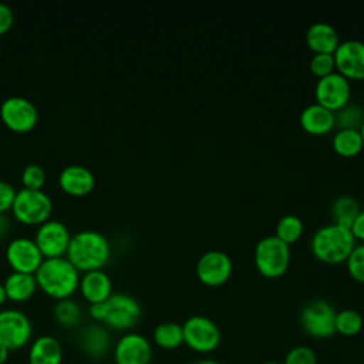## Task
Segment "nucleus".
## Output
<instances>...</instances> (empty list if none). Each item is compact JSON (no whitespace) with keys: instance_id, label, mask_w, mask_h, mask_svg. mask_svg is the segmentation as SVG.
Wrapping results in <instances>:
<instances>
[{"instance_id":"nucleus-1","label":"nucleus","mask_w":364,"mask_h":364,"mask_svg":"<svg viewBox=\"0 0 364 364\" xmlns=\"http://www.w3.org/2000/svg\"><path fill=\"white\" fill-rule=\"evenodd\" d=\"M111 256L108 239L91 229H84L71 236L65 257L78 269V272H91L102 269Z\"/></svg>"},{"instance_id":"nucleus-2","label":"nucleus","mask_w":364,"mask_h":364,"mask_svg":"<svg viewBox=\"0 0 364 364\" xmlns=\"http://www.w3.org/2000/svg\"><path fill=\"white\" fill-rule=\"evenodd\" d=\"M38 289L58 300L70 299L80 284L78 269L65 257L44 259L34 273Z\"/></svg>"},{"instance_id":"nucleus-3","label":"nucleus","mask_w":364,"mask_h":364,"mask_svg":"<svg viewBox=\"0 0 364 364\" xmlns=\"http://www.w3.org/2000/svg\"><path fill=\"white\" fill-rule=\"evenodd\" d=\"M355 245V237L350 228L338 223L320 226L310 239L313 255L324 263L344 262Z\"/></svg>"},{"instance_id":"nucleus-4","label":"nucleus","mask_w":364,"mask_h":364,"mask_svg":"<svg viewBox=\"0 0 364 364\" xmlns=\"http://www.w3.org/2000/svg\"><path fill=\"white\" fill-rule=\"evenodd\" d=\"M290 245L276 235L263 236L255 246V264L266 277L282 276L290 264Z\"/></svg>"},{"instance_id":"nucleus-5","label":"nucleus","mask_w":364,"mask_h":364,"mask_svg":"<svg viewBox=\"0 0 364 364\" xmlns=\"http://www.w3.org/2000/svg\"><path fill=\"white\" fill-rule=\"evenodd\" d=\"M11 212L18 222L40 226L50 219L53 212V200L44 191L21 188L16 192Z\"/></svg>"},{"instance_id":"nucleus-6","label":"nucleus","mask_w":364,"mask_h":364,"mask_svg":"<svg viewBox=\"0 0 364 364\" xmlns=\"http://www.w3.org/2000/svg\"><path fill=\"white\" fill-rule=\"evenodd\" d=\"M336 310L324 299L307 301L300 311V324L306 334L314 338H327L336 333Z\"/></svg>"},{"instance_id":"nucleus-7","label":"nucleus","mask_w":364,"mask_h":364,"mask_svg":"<svg viewBox=\"0 0 364 364\" xmlns=\"http://www.w3.org/2000/svg\"><path fill=\"white\" fill-rule=\"evenodd\" d=\"M141 317V306L135 297L127 293H112L102 301V320L114 330H129Z\"/></svg>"},{"instance_id":"nucleus-8","label":"nucleus","mask_w":364,"mask_h":364,"mask_svg":"<svg viewBox=\"0 0 364 364\" xmlns=\"http://www.w3.org/2000/svg\"><path fill=\"white\" fill-rule=\"evenodd\" d=\"M183 343L196 353H210L220 343L218 324L206 316H192L182 324Z\"/></svg>"},{"instance_id":"nucleus-9","label":"nucleus","mask_w":364,"mask_h":364,"mask_svg":"<svg viewBox=\"0 0 364 364\" xmlns=\"http://www.w3.org/2000/svg\"><path fill=\"white\" fill-rule=\"evenodd\" d=\"M0 118L9 129L14 132H28L37 125L38 111L30 100L11 95L1 102Z\"/></svg>"},{"instance_id":"nucleus-10","label":"nucleus","mask_w":364,"mask_h":364,"mask_svg":"<svg viewBox=\"0 0 364 364\" xmlns=\"http://www.w3.org/2000/svg\"><path fill=\"white\" fill-rule=\"evenodd\" d=\"M33 334L30 318L17 309L0 310V346L7 350L24 347Z\"/></svg>"},{"instance_id":"nucleus-11","label":"nucleus","mask_w":364,"mask_h":364,"mask_svg":"<svg viewBox=\"0 0 364 364\" xmlns=\"http://www.w3.org/2000/svg\"><path fill=\"white\" fill-rule=\"evenodd\" d=\"M71 236L68 228L61 220L48 219L37 228L34 242L44 259L63 257L67 253Z\"/></svg>"},{"instance_id":"nucleus-12","label":"nucleus","mask_w":364,"mask_h":364,"mask_svg":"<svg viewBox=\"0 0 364 364\" xmlns=\"http://www.w3.org/2000/svg\"><path fill=\"white\" fill-rule=\"evenodd\" d=\"M314 97L316 102L334 112L350 101V80L340 74L337 70L324 77H320L314 85Z\"/></svg>"},{"instance_id":"nucleus-13","label":"nucleus","mask_w":364,"mask_h":364,"mask_svg":"<svg viewBox=\"0 0 364 364\" xmlns=\"http://www.w3.org/2000/svg\"><path fill=\"white\" fill-rule=\"evenodd\" d=\"M6 260L13 272L34 274L44 257L34 239L18 236L9 242L6 247Z\"/></svg>"},{"instance_id":"nucleus-14","label":"nucleus","mask_w":364,"mask_h":364,"mask_svg":"<svg viewBox=\"0 0 364 364\" xmlns=\"http://www.w3.org/2000/svg\"><path fill=\"white\" fill-rule=\"evenodd\" d=\"M233 263L230 256L219 249L203 252L196 262V274L208 286H220L232 274Z\"/></svg>"},{"instance_id":"nucleus-15","label":"nucleus","mask_w":364,"mask_h":364,"mask_svg":"<svg viewBox=\"0 0 364 364\" xmlns=\"http://www.w3.org/2000/svg\"><path fill=\"white\" fill-rule=\"evenodd\" d=\"M333 55L336 61V70L346 78H364V41L355 38L340 41Z\"/></svg>"},{"instance_id":"nucleus-16","label":"nucleus","mask_w":364,"mask_h":364,"mask_svg":"<svg viewBox=\"0 0 364 364\" xmlns=\"http://www.w3.org/2000/svg\"><path fill=\"white\" fill-rule=\"evenodd\" d=\"M115 364H149L152 347L146 337L138 333L124 334L114 347Z\"/></svg>"},{"instance_id":"nucleus-17","label":"nucleus","mask_w":364,"mask_h":364,"mask_svg":"<svg viewBox=\"0 0 364 364\" xmlns=\"http://www.w3.org/2000/svg\"><path fill=\"white\" fill-rule=\"evenodd\" d=\"M60 188L71 196H85L95 186L94 173L82 165H68L58 175Z\"/></svg>"},{"instance_id":"nucleus-18","label":"nucleus","mask_w":364,"mask_h":364,"mask_svg":"<svg viewBox=\"0 0 364 364\" xmlns=\"http://www.w3.org/2000/svg\"><path fill=\"white\" fill-rule=\"evenodd\" d=\"M78 289L90 304L102 303L112 294V282L102 269L91 270L82 273Z\"/></svg>"},{"instance_id":"nucleus-19","label":"nucleus","mask_w":364,"mask_h":364,"mask_svg":"<svg viewBox=\"0 0 364 364\" xmlns=\"http://www.w3.org/2000/svg\"><path fill=\"white\" fill-rule=\"evenodd\" d=\"M299 119H300L301 128L314 135L327 134L336 125L334 112L320 105L318 102H311L306 105L301 109Z\"/></svg>"},{"instance_id":"nucleus-20","label":"nucleus","mask_w":364,"mask_h":364,"mask_svg":"<svg viewBox=\"0 0 364 364\" xmlns=\"http://www.w3.org/2000/svg\"><path fill=\"white\" fill-rule=\"evenodd\" d=\"M306 43L314 53H334L340 44V38L333 24L316 21L306 31Z\"/></svg>"},{"instance_id":"nucleus-21","label":"nucleus","mask_w":364,"mask_h":364,"mask_svg":"<svg viewBox=\"0 0 364 364\" xmlns=\"http://www.w3.org/2000/svg\"><path fill=\"white\" fill-rule=\"evenodd\" d=\"M63 348L53 336L37 337L28 350V364H61Z\"/></svg>"},{"instance_id":"nucleus-22","label":"nucleus","mask_w":364,"mask_h":364,"mask_svg":"<svg viewBox=\"0 0 364 364\" xmlns=\"http://www.w3.org/2000/svg\"><path fill=\"white\" fill-rule=\"evenodd\" d=\"M3 284L6 289L7 300H11L14 303H23L30 300L38 289L34 274L20 272H11L6 277Z\"/></svg>"},{"instance_id":"nucleus-23","label":"nucleus","mask_w":364,"mask_h":364,"mask_svg":"<svg viewBox=\"0 0 364 364\" xmlns=\"http://www.w3.org/2000/svg\"><path fill=\"white\" fill-rule=\"evenodd\" d=\"M80 343L85 354L98 360L104 357L109 348V336L104 327L92 324L81 331Z\"/></svg>"},{"instance_id":"nucleus-24","label":"nucleus","mask_w":364,"mask_h":364,"mask_svg":"<svg viewBox=\"0 0 364 364\" xmlns=\"http://www.w3.org/2000/svg\"><path fill=\"white\" fill-rule=\"evenodd\" d=\"M364 146L360 129L338 128L333 136V148L341 156H354Z\"/></svg>"},{"instance_id":"nucleus-25","label":"nucleus","mask_w":364,"mask_h":364,"mask_svg":"<svg viewBox=\"0 0 364 364\" xmlns=\"http://www.w3.org/2000/svg\"><path fill=\"white\" fill-rule=\"evenodd\" d=\"M360 210V202L351 195H340L331 203L333 222L346 228L351 226Z\"/></svg>"},{"instance_id":"nucleus-26","label":"nucleus","mask_w":364,"mask_h":364,"mask_svg":"<svg viewBox=\"0 0 364 364\" xmlns=\"http://www.w3.org/2000/svg\"><path fill=\"white\" fill-rule=\"evenodd\" d=\"M154 341L164 350H175L183 344L182 326L175 321H162L154 328Z\"/></svg>"},{"instance_id":"nucleus-27","label":"nucleus","mask_w":364,"mask_h":364,"mask_svg":"<svg viewBox=\"0 0 364 364\" xmlns=\"http://www.w3.org/2000/svg\"><path fill=\"white\" fill-rule=\"evenodd\" d=\"M334 119L338 128L360 129L364 122V107L358 102L348 101L340 109L334 111Z\"/></svg>"},{"instance_id":"nucleus-28","label":"nucleus","mask_w":364,"mask_h":364,"mask_svg":"<svg viewBox=\"0 0 364 364\" xmlns=\"http://www.w3.org/2000/svg\"><path fill=\"white\" fill-rule=\"evenodd\" d=\"M53 314L60 326L75 327L81 320V307L73 299H63L55 303Z\"/></svg>"},{"instance_id":"nucleus-29","label":"nucleus","mask_w":364,"mask_h":364,"mask_svg":"<svg viewBox=\"0 0 364 364\" xmlns=\"http://www.w3.org/2000/svg\"><path fill=\"white\" fill-rule=\"evenodd\" d=\"M303 233V220L293 213L283 215L276 225V236L287 245L296 242Z\"/></svg>"},{"instance_id":"nucleus-30","label":"nucleus","mask_w":364,"mask_h":364,"mask_svg":"<svg viewBox=\"0 0 364 364\" xmlns=\"http://www.w3.org/2000/svg\"><path fill=\"white\" fill-rule=\"evenodd\" d=\"M363 328V316L354 309H343L336 313V333L355 336Z\"/></svg>"},{"instance_id":"nucleus-31","label":"nucleus","mask_w":364,"mask_h":364,"mask_svg":"<svg viewBox=\"0 0 364 364\" xmlns=\"http://www.w3.org/2000/svg\"><path fill=\"white\" fill-rule=\"evenodd\" d=\"M46 181H47L46 171L38 164H28L21 171V183H23V188L26 189L43 191Z\"/></svg>"},{"instance_id":"nucleus-32","label":"nucleus","mask_w":364,"mask_h":364,"mask_svg":"<svg viewBox=\"0 0 364 364\" xmlns=\"http://www.w3.org/2000/svg\"><path fill=\"white\" fill-rule=\"evenodd\" d=\"M348 273L357 280L364 283V242L355 243L348 257L346 259Z\"/></svg>"},{"instance_id":"nucleus-33","label":"nucleus","mask_w":364,"mask_h":364,"mask_svg":"<svg viewBox=\"0 0 364 364\" xmlns=\"http://www.w3.org/2000/svg\"><path fill=\"white\" fill-rule=\"evenodd\" d=\"M309 67L310 71L318 78L336 71V61L333 53H314L310 58Z\"/></svg>"},{"instance_id":"nucleus-34","label":"nucleus","mask_w":364,"mask_h":364,"mask_svg":"<svg viewBox=\"0 0 364 364\" xmlns=\"http://www.w3.org/2000/svg\"><path fill=\"white\" fill-rule=\"evenodd\" d=\"M316 353L307 346H297L291 348L283 364H316Z\"/></svg>"},{"instance_id":"nucleus-35","label":"nucleus","mask_w":364,"mask_h":364,"mask_svg":"<svg viewBox=\"0 0 364 364\" xmlns=\"http://www.w3.org/2000/svg\"><path fill=\"white\" fill-rule=\"evenodd\" d=\"M16 192L17 191L10 182L0 179V213H4L9 209H11L16 198Z\"/></svg>"},{"instance_id":"nucleus-36","label":"nucleus","mask_w":364,"mask_h":364,"mask_svg":"<svg viewBox=\"0 0 364 364\" xmlns=\"http://www.w3.org/2000/svg\"><path fill=\"white\" fill-rule=\"evenodd\" d=\"M14 24V11L7 3L0 1V37L6 34Z\"/></svg>"},{"instance_id":"nucleus-37","label":"nucleus","mask_w":364,"mask_h":364,"mask_svg":"<svg viewBox=\"0 0 364 364\" xmlns=\"http://www.w3.org/2000/svg\"><path fill=\"white\" fill-rule=\"evenodd\" d=\"M350 229L355 239H360L361 242H364V209H361L358 215L354 218Z\"/></svg>"},{"instance_id":"nucleus-38","label":"nucleus","mask_w":364,"mask_h":364,"mask_svg":"<svg viewBox=\"0 0 364 364\" xmlns=\"http://www.w3.org/2000/svg\"><path fill=\"white\" fill-rule=\"evenodd\" d=\"M9 230V219L4 213H0V237H3Z\"/></svg>"},{"instance_id":"nucleus-39","label":"nucleus","mask_w":364,"mask_h":364,"mask_svg":"<svg viewBox=\"0 0 364 364\" xmlns=\"http://www.w3.org/2000/svg\"><path fill=\"white\" fill-rule=\"evenodd\" d=\"M9 354H10V350H7L6 347L0 346V364H4L7 361Z\"/></svg>"},{"instance_id":"nucleus-40","label":"nucleus","mask_w":364,"mask_h":364,"mask_svg":"<svg viewBox=\"0 0 364 364\" xmlns=\"http://www.w3.org/2000/svg\"><path fill=\"white\" fill-rule=\"evenodd\" d=\"M7 300V294H6V289H4V284L0 283V306H3Z\"/></svg>"},{"instance_id":"nucleus-41","label":"nucleus","mask_w":364,"mask_h":364,"mask_svg":"<svg viewBox=\"0 0 364 364\" xmlns=\"http://www.w3.org/2000/svg\"><path fill=\"white\" fill-rule=\"evenodd\" d=\"M192 364H220V363H218L215 360H199V361H195Z\"/></svg>"},{"instance_id":"nucleus-42","label":"nucleus","mask_w":364,"mask_h":364,"mask_svg":"<svg viewBox=\"0 0 364 364\" xmlns=\"http://www.w3.org/2000/svg\"><path fill=\"white\" fill-rule=\"evenodd\" d=\"M360 134H361L363 141H364V122H363V124H361V127H360Z\"/></svg>"},{"instance_id":"nucleus-43","label":"nucleus","mask_w":364,"mask_h":364,"mask_svg":"<svg viewBox=\"0 0 364 364\" xmlns=\"http://www.w3.org/2000/svg\"><path fill=\"white\" fill-rule=\"evenodd\" d=\"M263 364H280V363H276V361H267V363H263Z\"/></svg>"},{"instance_id":"nucleus-44","label":"nucleus","mask_w":364,"mask_h":364,"mask_svg":"<svg viewBox=\"0 0 364 364\" xmlns=\"http://www.w3.org/2000/svg\"><path fill=\"white\" fill-rule=\"evenodd\" d=\"M0 53H1V47H0Z\"/></svg>"},{"instance_id":"nucleus-45","label":"nucleus","mask_w":364,"mask_h":364,"mask_svg":"<svg viewBox=\"0 0 364 364\" xmlns=\"http://www.w3.org/2000/svg\"><path fill=\"white\" fill-rule=\"evenodd\" d=\"M114 364H115V363H114Z\"/></svg>"}]
</instances>
